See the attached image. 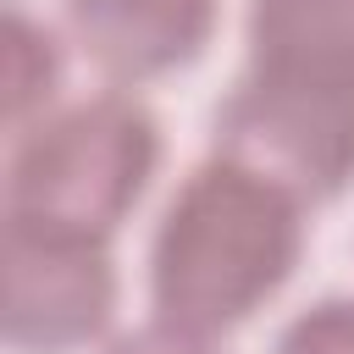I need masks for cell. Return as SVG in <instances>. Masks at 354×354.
Instances as JSON below:
<instances>
[{"instance_id": "cell-5", "label": "cell", "mask_w": 354, "mask_h": 354, "mask_svg": "<svg viewBox=\"0 0 354 354\" xmlns=\"http://www.w3.org/2000/svg\"><path fill=\"white\" fill-rule=\"evenodd\" d=\"M77 50L111 83H155L205 55L221 0H61Z\"/></svg>"}, {"instance_id": "cell-6", "label": "cell", "mask_w": 354, "mask_h": 354, "mask_svg": "<svg viewBox=\"0 0 354 354\" xmlns=\"http://www.w3.org/2000/svg\"><path fill=\"white\" fill-rule=\"evenodd\" d=\"M249 72L354 88V0H249Z\"/></svg>"}, {"instance_id": "cell-2", "label": "cell", "mask_w": 354, "mask_h": 354, "mask_svg": "<svg viewBox=\"0 0 354 354\" xmlns=\"http://www.w3.org/2000/svg\"><path fill=\"white\" fill-rule=\"evenodd\" d=\"M160 171V122L127 88H100L72 105H50L11 133L6 155V221L111 243Z\"/></svg>"}, {"instance_id": "cell-1", "label": "cell", "mask_w": 354, "mask_h": 354, "mask_svg": "<svg viewBox=\"0 0 354 354\" xmlns=\"http://www.w3.org/2000/svg\"><path fill=\"white\" fill-rule=\"evenodd\" d=\"M304 210L282 183L210 149L155 221L149 310L205 337L243 326L299 271Z\"/></svg>"}, {"instance_id": "cell-4", "label": "cell", "mask_w": 354, "mask_h": 354, "mask_svg": "<svg viewBox=\"0 0 354 354\" xmlns=\"http://www.w3.org/2000/svg\"><path fill=\"white\" fill-rule=\"evenodd\" d=\"M111 243L55 238L33 227L0 232V337L17 354H77L116 315Z\"/></svg>"}, {"instance_id": "cell-7", "label": "cell", "mask_w": 354, "mask_h": 354, "mask_svg": "<svg viewBox=\"0 0 354 354\" xmlns=\"http://www.w3.org/2000/svg\"><path fill=\"white\" fill-rule=\"evenodd\" d=\"M61 88V44L55 33L28 17L17 0L6 6V66H0V100H6V133H22L55 105Z\"/></svg>"}, {"instance_id": "cell-8", "label": "cell", "mask_w": 354, "mask_h": 354, "mask_svg": "<svg viewBox=\"0 0 354 354\" xmlns=\"http://www.w3.org/2000/svg\"><path fill=\"white\" fill-rule=\"evenodd\" d=\"M271 354H354V299H315L277 332Z\"/></svg>"}, {"instance_id": "cell-3", "label": "cell", "mask_w": 354, "mask_h": 354, "mask_svg": "<svg viewBox=\"0 0 354 354\" xmlns=\"http://www.w3.org/2000/svg\"><path fill=\"white\" fill-rule=\"evenodd\" d=\"M210 149L254 166L315 210L354 188V88L243 72L216 105Z\"/></svg>"}, {"instance_id": "cell-9", "label": "cell", "mask_w": 354, "mask_h": 354, "mask_svg": "<svg viewBox=\"0 0 354 354\" xmlns=\"http://www.w3.org/2000/svg\"><path fill=\"white\" fill-rule=\"evenodd\" d=\"M105 354H216V337H205V332H188V326H177V321L149 315L144 326L116 332V337L105 343Z\"/></svg>"}]
</instances>
